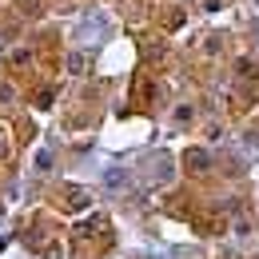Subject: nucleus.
Segmentation results:
<instances>
[{
	"label": "nucleus",
	"instance_id": "obj_1",
	"mask_svg": "<svg viewBox=\"0 0 259 259\" xmlns=\"http://www.w3.org/2000/svg\"><path fill=\"white\" fill-rule=\"evenodd\" d=\"M64 199H68V211H88V207H92V199H88L84 192H76V188H72Z\"/></svg>",
	"mask_w": 259,
	"mask_h": 259
},
{
	"label": "nucleus",
	"instance_id": "obj_5",
	"mask_svg": "<svg viewBox=\"0 0 259 259\" xmlns=\"http://www.w3.org/2000/svg\"><path fill=\"white\" fill-rule=\"evenodd\" d=\"M4 152H8V140H4V132H0V156H4Z\"/></svg>",
	"mask_w": 259,
	"mask_h": 259
},
{
	"label": "nucleus",
	"instance_id": "obj_4",
	"mask_svg": "<svg viewBox=\"0 0 259 259\" xmlns=\"http://www.w3.org/2000/svg\"><path fill=\"white\" fill-rule=\"evenodd\" d=\"M12 96H16V92H12L8 84H0V104H12Z\"/></svg>",
	"mask_w": 259,
	"mask_h": 259
},
{
	"label": "nucleus",
	"instance_id": "obj_2",
	"mask_svg": "<svg viewBox=\"0 0 259 259\" xmlns=\"http://www.w3.org/2000/svg\"><path fill=\"white\" fill-rule=\"evenodd\" d=\"M184 163H188L192 171H203V167H207L211 160H207V152H199V148H195V152H188V160H184Z\"/></svg>",
	"mask_w": 259,
	"mask_h": 259
},
{
	"label": "nucleus",
	"instance_id": "obj_3",
	"mask_svg": "<svg viewBox=\"0 0 259 259\" xmlns=\"http://www.w3.org/2000/svg\"><path fill=\"white\" fill-rule=\"evenodd\" d=\"M84 64H88V60H84L80 52H72V56H68V72H84Z\"/></svg>",
	"mask_w": 259,
	"mask_h": 259
}]
</instances>
